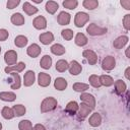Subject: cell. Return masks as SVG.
I'll return each instance as SVG.
<instances>
[{
    "mask_svg": "<svg viewBox=\"0 0 130 130\" xmlns=\"http://www.w3.org/2000/svg\"><path fill=\"white\" fill-rule=\"evenodd\" d=\"M4 60L6 62L7 65L9 66H12L14 64H16V61H17V54L15 51L13 50H9L5 53L4 55Z\"/></svg>",
    "mask_w": 130,
    "mask_h": 130,
    "instance_id": "cell-6",
    "label": "cell"
},
{
    "mask_svg": "<svg viewBox=\"0 0 130 130\" xmlns=\"http://www.w3.org/2000/svg\"><path fill=\"white\" fill-rule=\"evenodd\" d=\"M31 130H46V128H45V126L42 125V124H36V125L31 128Z\"/></svg>",
    "mask_w": 130,
    "mask_h": 130,
    "instance_id": "cell-45",
    "label": "cell"
},
{
    "mask_svg": "<svg viewBox=\"0 0 130 130\" xmlns=\"http://www.w3.org/2000/svg\"><path fill=\"white\" fill-rule=\"evenodd\" d=\"M18 128H19V130H31L32 124L29 120H22L19 122Z\"/></svg>",
    "mask_w": 130,
    "mask_h": 130,
    "instance_id": "cell-37",
    "label": "cell"
},
{
    "mask_svg": "<svg viewBox=\"0 0 130 130\" xmlns=\"http://www.w3.org/2000/svg\"><path fill=\"white\" fill-rule=\"evenodd\" d=\"M89 20V15L85 12H77L74 17V24L77 27H82Z\"/></svg>",
    "mask_w": 130,
    "mask_h": 130,
    "instance_id": "cell-2",
    "label": "cell"
},
{
    "mask_svg": "<svg viewBox=\"0 0 130 130\" xmlns=\"http://www.w3.org/2000/svg\"><path fill=\"white\" fill-rule=\"evenodd\" d=\"M115 65H116V61L113 56H107L102 61V68L106 71H110V70L114 69Z\"/></svg>",
    "mask_w": 130,
    "mask_h": 130,
    "instance_id": "cell-5",
    "label": "cell"
},
{
    "mask_svg": "<svg viewBox=\"0 0 130 130\" xmlns=\"http://www.w3.org/2000/svg\"><path fill=\"white\" fill-rule=\"evenodd\" d=\"M19 3H20L19 0H8L6 6H7L8 9H13V8H15Z\"/></svg>",
    "mask_w": 130,
    "mask_h": 130,
    "instance_id": "cell-42",
    "label": "cell"
},
{
    "mask_svg": "<svg viewBox=\"0 0 130 130\" xmlns=\"http://www.w3.org/2000/svg\"><path fill=\"white\" fill-rule=\"evenodd\" d=\"M54 87L58 90H64L67 87V81L63 77H58L54 81Z\"/></svg>",
    "mask_w": 130,
    "mask_h": 130,
    "instance_id": "cell-22",
    "label": "cell"
},
{
    "mask_svg": "<svg viewBox=\"0 0 130 130\" xmlns=\"http://www.w3.org/2000/svg\"><path fill=\"white\" fill-rule=\"evenodd\" d=\"M78 109H79V105L75 101H71L67 104V106L65 108V111L70 115H75L77 113Z\"/></svg>",
    "mask_w": 130,
    "mask_h": 130,
    "instance_id": "cell-19",
    "label": "cell"
},
{
    "mask_svg": "<svg viewBox=\"0 0 130 130\" xmlns=\"http://www.w3.org/2000/svg\"><path fill=\"white\" fill-rule=\"evenodd\" d=\"M78 5V2L76 0H65L63 1V6L67 9H75Z\"/></svg>",
    "mask_w": 130,
    "mask_h": 130,
    "instance_id": "cell-39",
    "label": "cell"
},
{
    "mask_svg": "<svg viewBox=\"0 0 130 130\" xmlns=\"http://www.w3.org/2000/svg\"><path fill=\"white\" fill-rule=\"evenodd\" d=\"M82 5L84 8H86L88 10H93L94 8H96L99 6V2L96 0H84L82 2Z\"/></svg>",
    "mask_w": 130,
    "mask_h": 130,
    "instance_id": "cell-31",
    "label": "cell"
},
{
    "mask_svg": "<svg viewBox=\"0 0 130 130\" xmlns=\"http://www.w3.org/2000/svg\"><path fill=\"white\" fill-rule=\"evenodd\" d=\"M10 20H11V22L14 25H22L24 23V17L20 13H14V14H12Z\"/></svg>",
    "mask_w": 130,
    "mask_h": 130,
    "instance_id": "cell-26",
    "label": "cell"
},
{
    "mask_svg": "<svg viewBox=\"0 0 130 130\" xmlns=\"http://www.w3.org/2000/svg\"><path fill=\"white\" fill-rule=\"evenodd\" d=\"M83 57L86 59V61L90 64V65H94L98 62V56L96 54L92 51V50H84L82 53Z\"/></svg>",
    "mask_w": 130,
    "mask_h": 130,
    "instance_id": "cell-8",
    "label": "cell"
},
{
    "mask_svg": "<svg viewBox=\"0 0 130 130\" xmlns=\"http://www.w3.org/2000/svg\"><path fill=\"white\" fill-rule=\"evenodd\" d=\"M40 65H41V67L44 68V69H49V68L51 67V65H52V58H51L49 55H45V56L41 59Z\"/></svg>",
    "mask_w": 130,
    "mask_h": 130,
    "instance_id": "cell-30",
    "label": "cell"
},
{
    "mask_svg": "<svg viewBox=\"0 0 130 130\" xmlns=\"http://www.w3.org/2000/svg\"><path fill=\"white\" fill-rule=\"evenodd\" d=\"M74 42H75V44H76L77 46L82 47V46H85V45L87 44V38H86L85 35H83L82 32H78V34L76 35V37H75Z\"/></svg>",
    "mask_w": 130,
    "mask_h": 130,
    "instance_id": "cell-27",
    "label": "cell"
},
{
    "mask_svg": "<svg viewBox=\"0 0 130 130\" xmlns=\"http://www.w3.org/2000/svg\"><path fill=\"white\" fill-rule=\"evenodd\" d=\"M121 5L124 6V8L127 9V10L130 9V1L129 0H122L121 1Z\"/></svg>",
    "mask_w": 130,
    "mask_h": 130,
    "instance_id": "cell-44",
    "label": "cell"
},
{
    "mask_svg": "<svg viewBox=\"0 0 130 130\" xmlns=\"http://www.w3.org/2000/svg\"><path fill=\"white\" fill-rule=\"evenodd\" d=\"M41 48L38 44H31L27 49H26V53L28 56H30L31 58H36L41 54Z\"/></svg>",
    "mask_w": 130,
    "mask_h": 130,
    "instance_id": "cell-13",
    "label": "cell"
},
{
    "mask_svg": "<svg viewBox=\"0 0 130 130\" xmlns=\"http://www.w3.org/2000/svg\"><path fill=\"white\" fill-rule=\"evenodd\" d=\"M0 99L4 102H13L16 99V94L11 91H3L0 92Z\"/></svg>",
    "mask_w": 130,
    "mask_h": 130,
    "instance_id": "cell-24",
    "label": "cell"
},
{
    "mask_svg": "<svg viewBox=\"0 0 130 130\" xmlns=\"http://www.w3.org/2000/svg\"><path fill=\"white\" fill-rule=\"evenodd\" d=\"M129 71H130V67H128V68L126 69V71H125V76H126L127 79L130 78V77H129Z\"/></svg>",
    "mask_w": 130,
    "mask_h": 130,
    "instance_id": "cell-46",
    "label": "cell"
},
{
    "mask_svg": "<svg viewBox=\"0 0 130 130\" xmlns=\"http://www.w3.org/2000/svg\"><path fill=\"white\" fill-rule=\"evenodd\" d=\"M88 123L90 126L92 127H98L101 125L102 123V117L99 113H93L90 117H89V120H88Z\"/></svg>",
    "mask_w": 130,
    "mask_h": 130,
    "instance_id": "cell-20",
    "label": "cell"
},
{
    "mask_svg": "<svg viewBox=\"0 0 130 130\" xmlns=\"http://www.w3.org/2000/svg\"><path fill=\"white\" fill-rule=\"evenodd\" d=\"M51 82V76L45 72H41L39 73V76H38V83L40 86L42 87H46L50 84Z\"/></svg>",
    "mask_w": 130,
    "mask_h": 130,
    "instance_id": "cell-9",
    "label": "cell"
},
{
    "mask_svg": "<svg viewBox=\"0 0 130 130\" xmlns=\"http://www.w3.org/2000/svg\"><path fill=\"white\" fill-rule=\"evenodd\" d=\"M51 52L54 54V55H57V56H61L65 53V48L60 45V44H55L51 47Z\"/></svg>",
    "mask_w": 130,
    "mask_h": 130,
    "instance_id": "cell-29",
    "label": "cell"
},
{
    "mask_svg": "<svg viewBox=\"0 0 130 130\" xmlns=\"http://www.w3.org/2000/svg\"><path fill=\"white\" fill-rule=\"evenodd\" d=\"M32 25L35 28L37 29H44L47 27V20L44 16H37L34 20H32Z\"/></svg>",
    "mask_w": 130,
    "mask_h": 130,
    "instance_id": "cell-10",
    "label": "cell"
},
{
    "mask_svg": "<svg viewBox=\"0 0 130 130\" xmlns=\"http://www.w3.org/2000/svg\"><path fill=\"white\" fill-rule=\"evenodd\" d=\"M39 39H40V41H41L42 44L49 45V44H51L54 41V36H53V34L51 31H46V32L41 34L40 37H39Z\"/></svg>",
    "mask_w": 130,
    "mask_h": 130,
    "instance_id": "cell-16",
    "label": "cell"
},
{
    "mask_svg": "<svg viewBox=\"0 0 130 130\" xmlns=\"http://www.w3.org/2000/svg\"><path fill=\"white\" fill-rule=\"evenodd\" d=\"M1 128H2V124H1V122H0V130H1Z\"/></svg>",
    "mask_w": 130,
    "mask_h": 130,
    "instance_id": "cell-49",
    "label": "cell"
},
{
    "mask_svg": "<svg viewBox=\"0 0 130 130\" xmlns=\"http://www.w3.org/2000/svg\"><path fill=\"white\" fill-rule=\"evenodd\" d=\"M56 107H57V100L55 98L49 96V98H46L42 102V104H41V112L42 113H46V112L54 110Z\"/></svg>",
    "mask_w": 130,
    "mask_h": 130,
    "instance_id": "cell-1",
    "label": "cell"
},
{
    "mask_svg": "<svg viewBox=\"0 0 130 130\" xmlns=\"http://www.w3.org/2000/svg\"><path fill=\"white\" fill-rule=\"evenodd\" d=\"M100 82L104 86H111V85L114 84L113 78L111 76H109V75H102V76H100Z\"/></svg>",
    "mask_w": 130,
    "mask_h": 130,
    "instance_id": "cell-32",
    "label": "cell"
},
{
    "mask_svg": "<svg viewBox=\"0 0 130 130\" xmlns=\"http://www.w3.org/2000/svg\"><path fill=\"white\" fill-rule=\"evenodd\" d=\"M70 19H71V15L65 11H61L59 13V15L57 16V21L60 25H67L69 24L70 22Z\"/></svg>",
    "mask_w": 130,
    "mask_h": 130,
    "instance_id": "cell-11",
    "label": "cell"
},
{
    "mask_svg": "<svg viewBox=\"0 0 130 130\" xmlns=\"http://www.w3.org/2000/svg\"><path fill=\"white\" fill-rule=\"evenodd\" d=\"M0 53H1V48H0Z\"/></svg>",
    "mask_w": 130,
    "mask_h": 130,
    "instance_id": "cell-50",
    "label": "cell"
},
{
    "mask_svg": "<svg viewBox=\"0 0 130 130\" xmlns=\"http://www.w3.org/2000/svg\"><path fill=\"white\" fill-rule=\"evenodd\" d=\"M114 84H115V91H116L117 94H123L126 91L127 86H126V83L123 80H121V79L116 80Z\"/></svg>",
    "mask_w": 130,
    "mask_h": 130,
    "instance_id": "cell-21",
    "label": "cell"
},
{
    "mask_svg": "<svg viewBox=\"0 0 130 130\" xmlns=\"http://www.w3.org/2000/svg\"><path fill=\"white\" fill-rule=\"evenodd\" d=\"M61 36H62V38H63L64 40L70 41V40L73 38V31H72L71 29H69V28L63 29V30L61 31Z\"/></svg>",
    "mask_w": 130,
    "mask_h": 130,
    "instance_id": "cell-40",
    "label": "cell"
},
{
    "mask_svg": "<svg viewBox=\"0 0 130 130\" xmlns=\"http://www.w3.org/2000/svg\"><path fill=\"white\" fill-rule=\"evenodd\" d=\"M129 49H130V47L129 48H127V50H126V56L129 58Z\"/></svg>",
    "mask_w": 130,
    "mask_h": 130,
    "instance_id": "cell-47",
    "label": "cell"
},
{
    "mask_svg": "<svg viewBox=\"0 0 130 130\" xmlns=\"http://www.w3.org/2000/svg\"><path fill=\"white\" fill-rule=\"evenodd\" d=\"M80 100L83 104H85L86 106H88L91 110L95 108V99L93 98V95L89 94V93H86V92H83L80 94Z\"/></svg>",
    "mask_w": 130,
    "mask_h": 130,
    "instance_id": "cell-4",
    "label": "cell"
},
{
    "mask_svg": "<svg viewBox=\"0 0 130 130\" xmlns=\"http://www.w3.org/2000/svg\"><path fill=\"white\" fill-rule=\"evenodd\" d=\"M68 69H69L70 74H72V75H78V74L81 72L82 67H81V65H80L77 61L72 60V61H71V63L69 64Z\"/></svg>",
    "mask_w": 130,
    "mask_h": 130,
    "instance_id": "cell-14",
    "label": "cell"
},
{
    "mask_svg": "<svg viewBox=\"0 0 130 130\" xmlns=\"http://www.w3.org/2000/svg\"><path fill=\"white\" fill-rule=\"evenodd\" d=\"M90 112H91V109L88 106H86L85 104L81 103L79 106V109L77 111V119L78 120H84Z\"/></svg>",
    "mask_w": 130,
    "mask_h": 130,
    "instance_id": "cell-7",
    "label": "cell"
},
{
    "mask_svg": "<svg viewBox=\"0 0 130 130\" xmlns=\"http://www.w3.org/2000/svg\"><path fill=\"white\" fill-rule=\"evenodd\" d=\"M86 31L90 36H102V35H104V34L107 32V28L106 27L98 26L95 23H90L86 27Z\"/></svg>",
    "mask_w": 130,
    "mask_h": 130,
    "instance_id": "cell-3",
    "label": "cell"
},
{
    "mask_svg": "<svg viewBox=\"0 0 130 130\" xmlns=\"http://www.w3.org/2000/svg\"><path fill=\"white\" fill-rule=\"evenodd\" d=\"M14 44H15L16 47L22 48L27 44V38L24 37V36H17L14 39Z\"/></svg>",
    "mask_w": 130,
    "mask_h": 130,
    "instance_id": "cell-34",
    "label": "cell"
},
{
    "mask_svg": "<svg viewBox=\"0 0 130 130\" xmlns=\"http://www.w3.org/2000/svg\"><path fill=\"white\" fill-rule=\"evenodd\" d=\"M8 36H9V34H8V31L6 29H4V28H1L0 29V41L1 42L6 41L7 38H8Z\"/></svg>",
    "mask_w": 130,
    "mask_h": 130,
    "instance_id": "cell-43",
    "label": "cell"
},
{
    "mask_svg": "<svg viewBox=\"0 0 130 130\" xmlns=\"http://www.w3.org/2000/svg\"><path fill=\"white\" fill-rule=\"evenodd\" d=\"M34 2H35V3H41L42 0H34Z\"/></svg>",
    "mask_w": 130,
    "mask_h": 130,
    "instance_id": "cell-48",
    "label": "cell"
},
{
    "mask_svg": "<svg viewBox=\"0 0 130 130\" xmlns=\"http://www.w3.org/2000/svg\"><path fill=\"white\" fill-rule=\"evenodd\" d=\"M123 25L126 30L130 29V14H126L123 18Z\"/></svg>",
    "mask_w": 130,
    "mask_h": 130,
    "instance_id": "cell-41",
    "label": "cell"
},
{
    "mask_svg": "<svg viewBox=\"0 0 130 130\" xmlns=\"http://www.w3.org/2000/svg\"><path fill=\"white\" fill-rule=\"evenodd\" d=\"M11 77L12 79H8L7 81L10 83V87L12 89H17L20 87V76L18 75V73L15 72H11Z\"/></svg>",
    "mask_w": 130,
    "mask_h": 130,
    "instance_id": "cell-12",
    "label": "cell"
},
{
    "mask_svg": "<svg viewBox=\"0 0 130 130\" xmlns=\"http://www.w3.org/2000/svg\"><path fill=\"white\" fill-rule=\"evenodd\" d=\"M1 115L4 119H12L14 117V113H13V110L9 107H4L1 111Z\"/></svg>",
    "mask_w": 130,
    "mask_h": 130,
    "instance_id": "cell-33",
    "label": "cell"
},
{
    "mask_svg": "<svg viewBox=\"0 0 130 130\" xmlns=\"http://www.w3.org/2000/svg\"><path fill=\"white\" fill-rule=\"evenodd\" d=\"M128 37L127 36H120V37H118L115 41H114V43H113V46H114V48H116V49H122L127 43H128Z\"/></svg>",
    "mask_w": 130,
    "mask_h": 130,
    "instance_id": "cell-17",
    "label": "cell"
},
{
    "mask_svg": "<svg viewBox=\"0 0 130 130\" xmlns=\"http://www.w3.org/2000/svg\"><path fill=\"white\" fill-rule=\"evenodd\" d=\"M35 79H36V76H35V72L31 71V70H28L24 76H23V84L24 86H30L34 84L35 82Z\"/></svg>",
    "mask_w": 130,
    "mask_h": 130,
    "instance_id": "cell-15",
    "label": "cell"
},
{
    "mask_svg": "<svg viewBox=\"0 0 130 130\" xmlns=\"http://www.w3.org/2000/svg\"><path fill=\"white\" fill-rule=\"evenodd\" d=\"M45 8H46V10H47L48 13L54 14V13L57 11V9L59 8V5H58V3L55 2V1H48V2L46 3Z\"/></svg>",
    "mask_w": 130,
    "mask_h": 130,
    "instance_id": "cell-25",
    "label": "cell"
},
{
    "mask_svg": "<svg viewBox=\"0 0 130 130\" xmlns=\"http://www.w3.org/2000/svg\"><path fill=\"white\" fill-rule=\"evenodd\" d=\"M88 81H89L90 85H91V86H93V87H95V88H99V87L102 85V84H101V82H100V76L94 75V74H92V75H90V76H89Z\"/></svg>",
    "mask_w": 130,
    "mask_h": 130,
    "instance_id": "cell-36",
    "label": "cell"
},
{
    "mask_svg": "<svg viewBox=\"0 0 130 130\" xmlns=\"http://www.w3.org/2000/svg\"><path fill=\"white\" fill-rule=\"evenodd\" d=\"M22 9H23V11L27 15H32V14H35V13L38 12V8L35 7V6H32L29 2H24L23 5H22Z\"/></svg>",
    "mask_w": 130,
    "mask_h": 130,
    "instance_id": "cell-23",
    "label": "cell"
},
{
    "mask_svg": "<svg viewBox=\"0 0 130 130\" xmlns=\"http://www.w3.org/2000/svg\"><path fill=\"white\" fill-rule=\"evenodd\" d=\"M73 89L75 91H78V92H81V91H85L86 89H88L89 85L86 84V83H81V82H76L73 84Z\"/></svg>",
    "mask_w": 130,
    "mask_h": 130,
    "instance_id": "cell-38",
    "label": "cell"
},
{
    "mask_svg": "<svg viewBox=\"0 0 130 130\" xmlns=\"http://www.w3.org/2000/svg\"><path fill=\"white\" fill-rule=\"evenodd\" d=\"M12 110H13L14 116H16V117H20V116L24 115L25 114V111H26L25 110V107L22 106V105H15V106H13Z\"/></svg>",
    "mask_w": 130,
    "mask_h": 130,
    "instance_id": "cell-35",
    "label": "cell"
},
{
    "mask_svg": "<svg viewBox=\"0 0 130 130\" xmlns=\"http://www.w3.org/2000/svg\"><path fill=\"white\" fill-rule=\"evenodd\" d=\"M25 68V64L23 62H19V63H16L15 65H12V66H7L5 67V72L6 73H11L13 71H17V72H21L23 69Z\"/></svg>",
    "mask_w": 130,
    "mask_h": 130,
    "instance_id": "cell-18",
    "label": "cell"
},
{
    "mask_svg": "<svg viewBox=\"0 0 130 130\" xmlns=\"http://www.w3.org/2000/svg\"><path fill=\"white\" fill-rule=\"evenodd\" d=\"M68 67H69V64L66 60L61 59L56 62V70L59 72H65L68 69Z\"/></svg>",
    "mask_w": 130,
    "mask_h": 130,
    "instance_id": "cell-28",
    "label": "cell"
}]
</instances>
